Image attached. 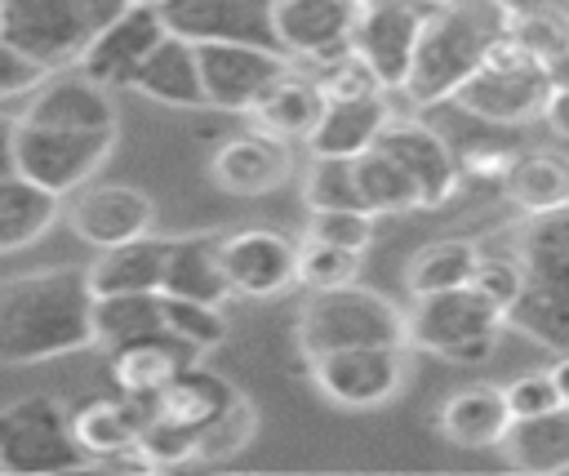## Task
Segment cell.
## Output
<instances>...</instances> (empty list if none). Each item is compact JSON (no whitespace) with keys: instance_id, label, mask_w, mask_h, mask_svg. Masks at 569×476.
<instances>
[{"instance_id":"cell-1","label":"cell","mask_w":569,"mask_h":476,"mask_svg":"<svg viewBox=\"0 0 569 476\" xmlns=\"http://www.w3.org/2000/svg\"><path fill=\"white\" fill-rule=\"evenodd\" d=\"M93 280L76 267H49L4 280L0 289V360L9 369L71 356L93 334Z\"/></svg>"},{"instance_id":"cell-2","label":"cell","mask_w":569,"mask_h":476,"mask_svg":"<svg viewBox=\"0 0 569 476\" xmlns=\"http://www.w3.org/2000/svg\"><path fill=\"white\" fill-rule=\"evenodd\" d=\"M511 31V4L507 0H449L427 13L413 71H409V102L413 107H440L458 93L462 80H471L489 53Z\"/></svg>"},{"instance_id":"cell-3","label":"cell","mask_w":569,"mask_h":476,"mask_svg":"<svg viewBox=\"0 0 569 476\" xmlns=\"http://www.w3.org/2000/svg\"><path fill=\"white\" fill-rule=\"evenodd\" d=\"M516 258L525 289L507 311V325L525 329L542 347L569 351V205L529 214L516 231Z\"/></svg>"},{"instance_id":"cell-4","label":"cell","mask_w":569,"mask_h":476,"mask_svg":"<svg viewBox=\"0 0 569 476\" xmlns=\"http://www.w3.org/2000/svg\"><path fill=\"white\" fill-rule=\"evenodd\" d=\"M133 0H0V44L22 49L53 71L80 67L89 44Z\"/></svg>"},{"instance_id":"cell-5","label":"cell","mask_w":569,"mask_h":476,"mask_svg":"<svg viewBox=\"0 0 569 476\" xmlns=\"http://www.w3.org/2000/svg\"><path fill=\"white\" fill-rule=\"evenodd\" d=\"M409 343V316L400 307L365 285H338L316 289L298 316V347L307 360L342 351V347H405Z\"/></svg>"},{"instance_id":"cell-6","label":"cell","mask_w":569,"mask_h":476,"mask_svg":"<svg viewBox=\"0 0 569 476\" xmlns=\"http://www.w3.org/2000/svg\"><path fill=\"white\" fill-rule=\"evenodd\" d=\"M93 458L76 440L71 409L53 396H18L0 409V472L4 476H58L89 467Z\"/></svg>"},{"instance_id":"cell-7","label":"cell","mask_w":569,"mask_h":476,"mask_svg":"<svg viewBox=\"0 0 569 476\" xmlns=\"http://www.w3.org/2000/svg\"><path fill=\"white\" fill-rule=\"evenodd\" d=\"M551 89H556L551 67L533 62V58L507 36V40L489 53V62H485L471 80L458 85V93H453L449 102L462 107V111H471V116H480V120H493V125L516 129V125L542 116Z\"/></svg>"},{"instance_id":"cell-8","label":"cell","mask_w":569,"mask_h":476,"mask_svg":"<svg viewBox=\"0 0 569 476\" xmlns=\"http://www.w3.org/2000/svg\"><path fill=\"white\" fill-rule=\"evenodd\" d=\"M116 133H84V129H49L9 120V169L44 182L49 191H80L102 160L111 156Z\"/></svg>"},{"instance_id":"cell-9","label":"cell","mask_w":569,"mask_h":476,"mask_svg":"<svg viewBox=\"0 0 569 476\" xmlns=\"http://www.w3.org/2000/svg\"><path fill=\"white\" fill-rule=\"evenodd\" d=\"M156 4L164 13V27L191 44L227 40V44L280 49L276 0H156Z\"/></svg>"},{"instance_id":"cell-10","label":"cell","mask_w":569,"mask_h":476,"mask_svg":"<svg viewBox=\"0 0 569 476\" xmlns=\"http://www.w3.org/2000/svg\"><path fill=\"white\" fill-rule=\"evenodd\" d=\"M311 378L338 409H378L405 383V347H342L316 356Z\"/></svg>"},{"instance_id":"cell-11","label":"cell","mask_w":569,"mask_h":476,"mask_svg":"<svg viewBox=\"0 0 569 476\" xmlns=\"http://www.w3.org/2000/svg\"><path fill=\"white\" fill-rule=\"evenodd\" d=\"M369 0H276V36L289 58L316 67L356 49V31Z\"/></svg>"},{"instance_id":"cell-12","label":"cell","mask_w":569,"mask_h":476,"mask_svg":"<svg viewBox=\"0 0 569 476\" xmlns=\"http://www.w3.org/2000/svg\"><path fill=\"white\" fill-rule=\"evenodd\" d=\"M502 325H507L502 307H493L476 285H462V289L427 294V298L413 303L409 343H418L427 351H440V356H453L462 343L498 338Z\"/></svg>"},{"instance_id":"cell-13","label":"cell","mask_w":569,"mask_h":476,"mask_svg":"<svg viewBox=\"0 0 569 476\" xmlns=\"http://www.w3.org/2000/svg\"><path fill=\"white\" fill-rule=\"evenodd\" d=\"M200 49V76H204V93L209 107L218 111H249L271 80H280L289 71V53L280 49H258V44H196Z\"/></svg>"},{"instance_id":"cell-14","label":"cell","mask_w":569,"mask_h":476,"mask_svg":"<svg viewBox=\"0 0 569 476\" xmlns=\"http://www.w3.org/2000/svg\"><path fill=\"white\" fill-rule=\"evenodd\" d=\"M422 27H427V9H418L409 0H369L365 4L360 31H356V53L378 71L387 93L409 85Z\"/></svg>"},{"instance_id":"cell-15","label":"cell","mask_w":569,"mask_h":476,"mask_svg":"<svg viewBox=\"0 0 569 476\" xmlns=\"http://www.w3.org/2000/svg\"><path fill=\"white\" fill-rule=\"evenodd\" d=\"M164 36H169V27H164L160 4H156V0H133V4L89 44V53L80 58V71L93 76V80L107 85V89L133 85L138 67L151 58V49H156Z\"/></svg>"},{"instance_id":"cell-16","label":"cell","mask_w":569,"mask_h":476,"mask_svg":"<svg viewBox=\"0 0 569 476\" xmlns=\"http://www.w3.org/2000/svg\"><path fill=\"white\" fill-rule=\"evenodd\" d=\"M382 151H391L418 182L422 191V209H440L458 196L467 169L458 160V151L449 147V138L436 129V125H422V120H391L387 133L378 138Z\"/></svg>"},{"instance_id":"cell-17","label":"cell","mask_w":569,"mask_h":476,"mask_svg":"<svg viewBox=\"0 0 569 476\" xmlns=\"http://www.w3.org/2000/svg\"><path fill=\"white\" fill-rule=\"evenodd\" d=\"M222 262H227L231 289L244 298H276L302 285L298 245L271 227H244V231L222 236Z\"/></svg>"},{"instance_id":"cell-18","label":"cell","mask_w":569,"mask_h":476,"mask_svg":"<svg viewBox=\"0 0 569 476\" xmlns=\"http://www.w3.org/2000/svg\"><path fill=\"white\" fill-rule=\"evenodd\" d=\"M71 231L93 245V249H111L124 240H138L151 231L156 222V205L147 191L124 187V182H84L80 196L71 200Z\"/></svg>"},{"instance_id":"cell-19","label":"cell","mask_w":569,"mask_h":476,"mask_svg":"<svg viewBox=\"0 0 569 476\" xmlns=\"http://www.w3.org/2000/svg\"><path fill=\"white\" fill-rule=\"evenodd\" d=\"M27 125H49V129H84V133H116V102L111 89L98 85L93 76L76 71H53L22 107Z\"/></svg>"},{"instance_id":"cell-20","label":"cell","mask_w":569,"mask_h":476,"mask_svg":"<svg viewBox=\"0 0 569 476\" xmlns=\"http://www.w3.org/2000/svg\"><path fill=\"white\" fill-rule=\"evenodd\" d=\"M200 347H191L187 338L160 329V334H142L133 343H120L107 351V369L111 383L120 387V396H160L187 365H196Z\"/></svg>"},{"instance_id":"cell-21","label":"cell","mask_w":569,"mask_h":476,"mask_svg":"<svg viewBox=\"0 0 569 476\" xmlns=\"http://www.w3.org/2000/svg\"><path fill=\"white\" fill-rule=\"evenodd\" d=\"M209 178L231 191V196H262L271 187H280L289 178V151L284 138L258 129V133H236L227 138L213 160H209Z\"/></svg>"},{"instance_id":"cell-22","label":"cell","mask_w":569,"mask_h":476,"mask_svg":"<svg viewBox=\"0 0 569 476\" xmlns=\"http://www.w3.org/2000/svg\"><path fill=\"white\" fill-rule=\"evenodd\" d=\"M391 102L387 93H369V98H342V102H329L320 125L307 133V151L311 156H365L369 147H378V138L387 133L391 125Z\"/></svg>"},{"instance_id":"cell-23","label":"cell","mask_w":569,"mask_h":476,"mask_svg":"<svg viewBox=\"0 0 569 476\" xmlns=\"http://www.w3.org/2000/svg\"><path fill=\"white\" fill-rule=\"evenodd\" d=\"M516 414H511V400L502 387H489V383H476V387H458L445 396L440 414H436V427L445 440L453 445H471V449H485V445H502L507 432H511Z\"/></svg>"},{"instance_id":"cell-24","label":"cell","mask_w":569,"mask_h":476,"mask_svg":"<svg viewBox=\"0 0 569 476\" xmlns=\"http://www.w3.org/2000/svg\"><path fill=\"white\" fill-rule=\"evenodd\" d=\"M147 418H156V400L151 396H120V400H84L71 409L76 423V440L84 445V454L93 463H107L124 449L138 445Z\"/></svg>"},{"instance_id":"cell-25","label":"cell","mask_w":569,"mask_h":476,"mask_svg":"<svg viewBox=\"0 0 569 476\" xmlns=\"http://www.w3.org/2000/svg\"><path fill=\"white\" fill-rule=\"evenodd\" d=\"M169 236H138L111 249H98V262L89 267L93 294H156L164 289V267H169Z\"/></svg>"},{"instance_id":"cell-26","label":"cell","mask_w":569,"mask_h":476,"mask_svg":"<svg viewBox=\"0 0 569 476\" xmlns=\"http://www.w3.org/2000/svg\"><path fill=\"white\" fill-rule=\"evenodd\" d=\"M129 89H142L147 98L169 102V107H209L204 76H200V49L173 31L151 49V58L138 67Z\"/></svg>"},{"instance_id":"cell-27","label":"cell","mask_w":569,"mask_h":476,"mask_svg":"<svg viewBox=\"0 0 569 476\" xmlns=\"http://www.w3.org/2000/svg\"><path fill=\"white\" fill-rule=\"evenodd\" d=\"M325 107H329V98H325V89H320L316 76L284 71V76L271 80L267 93L249 107V120H253L258 129L284 138V142H289V138H302V142H307V133L320 125Z\"/></svg>"},{"instance_id":"cell-28","label":"cell","mask_w":569,"mask_h":476,"mask_svg":"<svg viewBox=\"0 0 569 476\" xmlns=\"http://www.w3.org/2000/svg\"><path fill=\"white\" fill-rule=\"evenodd\" d=\"M164 294L178 298H200V303H222L231 298V276L222 262V236H173L169 267H164Z\"/></svg>"},{"instance_id":"cell-29","label":"cell","mask_w":569,"mask_h":476,"mask_svg":"<svg viewBox=\"0 0 569 476\" xmlns=\"http://www.w3.org/2000/svg\"><path fill=\"white\" fill-rule=\"evenodd\" d=\"M62 214V191H49L44 182L9 169L0 182V249L13 254L44 236Z\"/></svg>"},{"instance_id":"cell-30","label":"cell","mask_w":569,"mask_h":476,"mask_svg":"<svg viewBox=\"0 0 569 476\" xmlns=\"http://www.w3.org/2000/svg\"><path fill=\"white\" fill-rule=\"evenodd\" d=\"M240 400V387H231L222 374L213 369H200V365H187L160 396H156V409L173 423H187L196 432H204L209 423H218L231 405Z\"/></svg>"},{"instance_id":"cell-31","label":"cell","mask_w":569,"mask_h":476,"mask_svg":"<svg viewBox=\"0 0 569 476\" xmlns=\"http://www.w3.org/2000/svg\"><path fill=\"white\" fill-rule=\"evenodd\" d=\"M498 449L520 472H565L569 467V405H556L533 418H516Z\"/></svg>"},{"instance_id":"cell-32","label":"cell","mask_w":569,"mask_h":476,"mask_svg":"<svg viewBox=\"0 0 569 476\" xmlns=\"http://www.w3.org/2000/svg\"><path fill=\"white\" fill-rule=\"evenodd\" d=\"M507 196L525 209V214H551L569 205V156L538 147V151H520L507 169Z\"/></svg>"},{"instance_id":"cell-33","label":"cell","mask_w":569,"mask_h":476,"mask_svg":"<svg viewBox=\"0 0 569 476\" xmlns=\"http://www.w3.org/2000/svg\"><path fill=\"white\" fill-rule=\"evenodd\" d=\"M476 267H480V249L471 240H431V245H422V249L409 254V262H405V289L413 298L462 289V285H471Z\"/></svg>"},{"instance_id":"cell-34","label":"cell","mask_w":569,"mask_h":476,"mask_svg":"<svg viewBox=\"0 0 569 476\" xmlns=\"http://www.w3.org/2000/svg\"><path fill=\"white\" fill-rule=\"evenodd\" d=\"M164 329V289L156 294H98L93 303V334L111 351L120 343H133L142 334Z\"/></svg>"},{"instance_id":"cell-35","label":"cell","mask_w":569,"mask_h":476,"mask_svg":"<svg viewBox=\"0 0 569 476\" xmlns=\"http://www.w3.org/2000/svg\"><path fill=\"white\" fill-rule=\"evenodd\" d=\"M356 178L365 191V205L373 214H409L422 209V191L413 182V173L382 147H369L365 156H356Z\"/></svg>"},{"instance_id":"cell-36","label":"cell","mask_w":569,"mask_h":476,"mask_svg":"<svg viewBox=\"0 0 569 476\" xmlns=\"http://www.w3.org/2000/svg\"><path fill=\"white\" fill-rule=\"evenodd\" d=\"M302 196L311 209H369L360 178H356V160H347V156H311Z\"/></svg>"},{"instance_id":"cell-37","label":"cell","mask_w":569,"mask_h":476,"mask_svg":"<svg viewBox=\"0 0 569 476\" xmlns=\"http://www.w3.org/2000/svg\"><path fill=\"white\" fill-rule=\"evenodd\" d=\"M507 36L542 67H556L569 53V18L556 9H511Z\"/></svg>"},{"instance_id":"cell-38","label":"cell","mask_w":569,"mask_h":476,"mask_svg":"<svg viewBox=\"0 0 569 476\" xmlns=\"http://www.w3.org/2000/svg\"><path fill=\"white\" fill-rule=\"evenodd\" d=\"M356 271H360V254L356 249H342V245H329V240H316V236H307L298 245V276H302V285L311 294L351 285Z\"/></svg>"},{"instance_id":"cell-39","label":"cell","mask_w":569,"mask_h":476,"mask_svg":"<svg viewBox=\"0 0 569 476\" xmlns=\"http://www.w3.org/2000/svg\"><path fill=\"white\" fill-rule=\"evenodd\" d=\"M164 329L187 338L191 347L209 351L227 338V316L218 303H200V298H178V294H164Z\"/></svg>"},{"instance_id":"cell-40","label":"cell","mask_w":569,"mask_h":476,"mask_svg":"<svg viewBox=\"0 0 569 476\" xmlns=\"http://www.w3.org/2000/svg\"><path fill=\"white\" fill-rule=\"evenodd\" d=\"M138 449L151 458V467H178V463L200 458V432L187 423H173L156 409V418H147L142 436H138Z\"/></svg>"},{"instance_id":"cell-41","label":"cell","mask_w":569,"mask_h":476,"mask_svg":"<svg viewBox=\"0 0 569 476\" xmlns=\"http://www.w3.org/2000/svg\"><path fill=\"white\" fill-rule=\"evenodd\" d=\"M316 80H320V89H325V98H329V102L387 93V85L378 80V71H373L356 49H351V53H342V58H333V62H325V67H316Z\"/></svg>"},{"instance_id":"cell-42","label":"cell","mask_w":569,"mask_h":476,"mask_svg":"<svg viewBox=\"0 0 569 476\" xmlns=\"http://www.w3.org/2000/svg\"><path fill=\"white\" fill-rule=\"evenodd\" d=\"M253 423H258L253 400L240 391V400H236L218 423H209V427L200 432V458H204V463H218V458L240 454V449H244V440L253 436Z\"/></svg>"},{"instance_id":"cell-43","label":"cell","mask_w":569,"mask_h":476,"mask_svg":"<svg viewBox=\"0 0 569 476\" xmlns=\"http://www.w3.org/2000/svg\"><path fill=\"white\" fill-rule=\"evenodd\" d=\"M373 218H378V214H369V209H311L307 236L365 254L369 240H373Z\"/></svg>"},{"instance_id":"cell-44","label":"cell","mask_w":569,"mask_h":476,"mask_svg":"<svg viewBox=\"0 0 569 476\" xmlns=\"http://www.w3.org/2000/svg\"><path fill=\"white\" fill-rule=\"evenodd\" d=\"M471 285L493 303V307H502V316L516 307V298H520V289H525V271H520V258L511 254V258H493V254H480V267H476V276H471Z\"/></svg>"},{"instance_id":"cell-45","label":"cell","mask_w":569,"mask_h":476,"mask_svg":"<svg viewBox=\"0 0 569 476\" xmlns=\"http://www.w3.org/2000/svg\"><path fill=\"white\" fill-rule=\"evenodd\" d=\"M53 76V67L36 62L31 53L13 49V44H0V98H31L44 80Z\"/></svg>"},{"instance_id":"cell-46","label":"cell","mask_w":569,"mask_h":476,"mask_svg":"<svg viewBox=\"0 0 569 476\" xmlns=\"http://www.w3.org/2000/svg\"><path fill=\"white\" fill-rule=\"evenodd\" d=\"M502 391H507L516 418H533V414H547V409L565 405L560 391H556V383H551V369H542V374H520V378H511Z\"/></svg>"},{"instance_id":"cell-47","label":"cell","mask_w":569,"mask_h":476,"mask_svg":"<svg viewBox=\"0 0 569 476\" xmlns=\"http://www.w3.org/2000/svg\"><path fill=\"white\" fill-rule=\"evenodd\" d=\"M542 120H547L560 138H569V85H556V89H551V98H547V107H542Z\"/></svg>"},{"instance_id":"cell-48","label":"cell","mask_w":569,"mask_h":476,"mask_svg":"<svg viewBox=\"0 0 569 476\" xmlns=\"http://www.w3.org/2000/svg\"><path fill=\"white\" fill-rule=\"evenodd\" d=\"M551 383H556V391H560V400L569 405V351H560V356L551 360Z\"/></svg>"},{"instance_id":"cell-49","label":"cell","mask_w":569,"mask_h":476,"mask_svg":"<svg viewBox=\"0 0 569 476\" xmlns=\"http://www.w3.org/2000/svg\"><path fill=\"white\" fill-rule=\"evenodd\" d=\"M489 351H493V338H476V343H462L449 360H485Z\"/></svg>"},{"instance_id":"cell-50","label":"cell","mask_w":569,"mask_h":476,"mask_svg":"<svg viewBox=\"0 0 569 476\" xmlns=\"http://www.w3.org/2000/svg\"><path fill=\"white\" fill-rule=\"evenodd\" d=\"M511 9H556V13H565L569 18V0H507Z\"/></svg>"},{"instance_id":"cell-51","label":"cell","mask_w":569,"mask_h":476,"mask_svg":"<svg viewBox=\"0 0 569 476\" xmlns=\"http://www.w3.org/2000/svg\"><path fill=\"white\" fill-rule=\"evenodd\" d=\"M551 76H556V85H569V53H565V58L551 67Z\"/></svg>"},{"instance_id":"cell-52","label":"cell","mask_w":569,"mask_h":476,"mask_svg":"<svg viewBox=\"0 0 569 476\" xmlns=\"http://www.w3.org/2000/svg\"><path fill=\"white\" fill-rule=\"evenodd\" d=\"M409 4H418V9H427V13H431V9H440V4H449V0H409Z\"/></svg>"}]
</instances>
